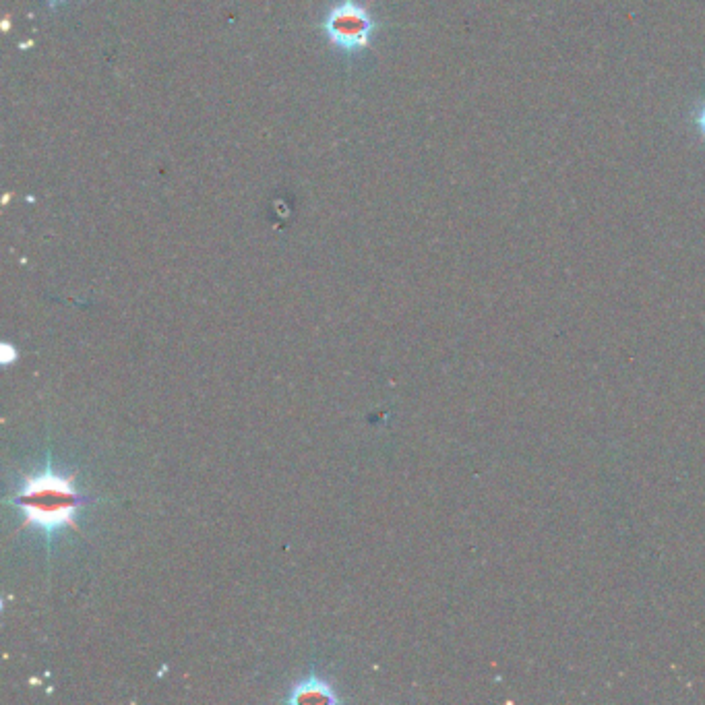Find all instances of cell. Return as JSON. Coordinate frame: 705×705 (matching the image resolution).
<instances>
[{
	"label": "cell",
	"instance_id": "1",
	"mask_svg": "<svg viewBox=\"0 0 705 705\" xmlns=\"http://www.w3.org/2000/svg\"><path fill=\"white\" fill-rule=\"evenodd\" d=\"M9 503L23 515V524L36 528L50 546L58 534L77 528L87 499L75 488V476L58 472L48 457L40 472L23 478Z\"/></svg>",
	"mask_w": 705,
	"mask_h": 705
},
{
	"label": "cell",
	"instance_id": "2",
	"mask_svg": "<svg viewBox=\"0 0 705 705\" xmlns=\"http://www.w3.org/2000/svg\"><path fill=\"white\" fill-rule=\"evenodd\" d=\"M323 32L331 46L346 54H354L369 48L371 38L377 32V21L371 11L356 0H342L327 11Z\"/></svg>",
	"mask_w": 705,
	"mask_h": 705
},
{
	"label": "cell",
	"instance_id": "3",
	"mask_svg": "<svg viewBox=\"0 0 705 705\" xmlns=\"http://www.w3.org/2000/svg\"><path fill=\"white\" fill-rule=\"evenodd\" d=\"M286 701L290 705H298V703H327V705H335V703H340V697H337V693H335L331 683L321 679L319 674L311 672L309 677H304L302 681L292 685Z\"/></svg>",
	"mask_w": 705,
	"mask_h": 705
},
{
	"label": "cell",
	"instance_id": "4",
	"mask_svg": "<svg viewBox=\"0 0 705 705\" xmlns=\"http://www.w3.org/2000/svg\"><path fill=\"white\" fill-rule=\"evenodd\" d=\"M691 120H693V127L697 131V135L705 141V98L695 104V108L691 112Z\"/></svg>",
	"mask_w": 705,
	"mask_h": 705
},
{
	"label": "cell",
	"instance_id": "5",
	"mask_svg": "<svg viewBox=\"0 0 705 705\" xmlns=\"http://www.w3.org/2000/svg\"><path fill=\"white\" fill-rule=\"evenodd\" d=\"M46 3H48V7H50V9H58L60 5H65L67 0H46Z\"/></svg>",
	"mask_w": 705,
	"mask_h": 705
}]
</instances>
